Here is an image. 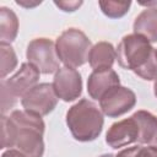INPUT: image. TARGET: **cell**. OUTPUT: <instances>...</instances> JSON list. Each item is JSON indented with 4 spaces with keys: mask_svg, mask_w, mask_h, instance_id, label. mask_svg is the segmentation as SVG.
<instances>
[{
    "mask_svg": "<svg viewBox=\"0 0 157 157\" xmlns=\"http://www.w3.org/2000/svg\"><path fill=\"white\" fill-rule=\"evenodd\" d=\"M18 32V18L16 13L2 6L0 7V39L1 43L10 44L17 37Z\"/></svg>",
    "mask_w": 157,
    "mask_h": 157,
    "instance_id": "15",
    "label": "cell"
},
{
    "mask_svg": "<svg viewBox=\"0 0 157 157\" xmlns=\"http://www.w3.org/2000/svg\"><path fill=\"white\" fill-rule=\"evenodd\" d=\"M153 145H156V146H157V136H156V139H155V141H153Z\"/></svg>",
    "mask_w": 157,
    "mask_h": 157,
    "instance_id": "23",
    "label": "cell"
},
{
    "mask_svg": "<svg viewBox=\"0 0 157 157\" xmlns=\"http://www.w3.org/2000/svg\"><path fill=\"white\" fill-rule=\"evenodd\" d=\"M55 48L59 60L66 67L76 69L88 60L92 44L81 29L67 28L58 37Z\"/></svg>",
    "mask_w": 157,
    "mask_h": 157,
    "instance_id": "4",
    "label": "cell"
},
{
    "mask_svg": "<svg viewBox=\"0 0 157 157\" xmlns=\"http://www.w3.org/2000/svg\"><path fill=\"white\" fill-rule=\"evenodd\" d=\"M104 118L102 110L93 102L83 98L69 108L66 125L72 137L80 142L96 140L103 129Z\"/></svg>",
    "mask_w": 157,
    "mask_h": 157,
    "instance_id": "3",
    "label": "cell"
},
{
    "mask_svg": "<svg viewBox=\"0 0 157 157\" xmlns=\"http://www.w3.org/2000/svg\"><path fill=\"white\" fill-rule=\"evenodd\" d=\"M45 124L40 115L27 110H13L1 115V148L16 147L27 157H42L44 153Z\"/></svg>",
    "mask_w": 157,
    "mask_h": 157,
    "instance_id": "1",
    "label": "cell"
},
{
    "mask_svg": "<svg viewBox=\"0 0 157 157\" xmlns=\"http://www.w3.org/2000/svg\"><path fill=\"white\" fill-rule=\"evenodd\" d=\"M115 157H157V146H132L121 150Z\"/></svg>",
    "mask_w": 157,
    "mask_h": 157,
    "instance_id": "18",
    "label": "cell"
},
{
    "mask_svg": "<svg viewBox=\"0 0 157 157\" xmlns=\"http://www.w3.org/2000/svg\"><path fill=\"white\" fill-rule=\"evenodd\" d=\"M134 117L140 124V139L139 144H153L157 136V117L147 110H137Z\"/></svg>",
    "mask_w": 157,
    "mask_h": 157,
    "instance_id": "14",
    "label": "cell"
},
{
    "mask_svg": "<svg viewBox=\"0 0 157 157\" xmlns=\"http://www.w3.org/2000/svg\"><path fill=\"white\" fill-rule=\"evenodd\" d=\"M117 59V50L108 42H98L92 45L88 54V64L94 70L112 69Z\"/></svg>",
    "mask_w": 157,
    "mask_h": 157,
    "instance_id": "12",
    "label": "cell"
},
{
    "mask_svg": "<svg viewBox=\"0 0 157 157\" xmlns=\"http://www.w3.org/2000/svg\"><path fill=\"white\" fill-rule=\"evenodd\" d=\"M134 33L145 37L150 43L157 42V7L142 10L134 21Z\"/></svg>",
    "mask_w": 157,
    "mask_h": 157,
    "instance_id": "13",
    "label": "cell"
},
{
    "mask_svg": "<svg viewBox=\"0 0 157 157\" xmlns=\"http://www.w3.org/2000/svg\"><path fill=\"white\" fill-rule=\"evenodd\" d=\"M39 70L31 63L21 64L18 71L10 78L1 80V113L5 114L10 108H12L17 98H22L31 88L38 85Z\"/></svg>",
    "mask_w": 157,
    "mask_h": 157,
    "instance_id": "5",
    "label": "cell"
},
{
    "mask_svg": "<svg viewBox=\"0 0 157 157\" xmlns=\"http://www.w3.org/2000/svg\"><path fill=\"white\" fill-rule=\"evenodd\" d=\"M54 4L65 12H74L82 5V1H54Z\"/></svg>",
    "mask_w": 157,
    "mask_h": 157,
    "instance_id": "19",
    "label": "cell"
},
{
    "mask_svg": "<svg viewBox=\"0 0 157 157\" xmlns=\"http://www.w3.org/2000/svg\"><path fill=\"white\" fill-rule=\"evenodd\" d=\"M1 157H27V156L23 155V153H22L21 151H18V150H12V148H10V150L5 151Z\"/></svg>",
    "mask_w": 157,
    "mask_h": 157,
    "instance_id": "20",
    "label": "cell"
},
{
    "mask_svg": "<svg viewBox=\"0 0 157 157\" xmlns=\"http://www.w3.org/2000/svg\"><path fill=\"white\" fill-rule=\"evenodd\" d=\"M140 124L134 114L110 125L105 134V142L112 148H119L137 142L140 139Z\"/></svg>",
    "mask_w": 157,
    "mask_h": 157,
    "instance_id": "10",
    "label": "cell"
},
{
    "mask_svg": "<svg viewBox=\"0 0 157 157\" xmlns=\"http://www.w3.org/2000/svg\"><path fill=\"white\" fill-rule=\"evenodd\" d=\"M53 88L59 99L72 102L82 93V78L77 70L72 67H60L53 80Z\"/></svg>",
    "mask_w": 157,
    "mask_h": 157,
    "instance_id": "9",
    "label": "cell"
},
{
    "mask_svg": "<svg viewBox=\"0 0 157 157\" xmlns=\"http://www.w3.org/2000/svg\"><path fill=\"white\" fill-rule=\"evenodd\" d=\"M153 92H155V96L157 97V80H155V83H153Z\"/></svg>",
    "mask_w": 157,
    "mask_h": 157,
    "instance_id": "21",
    "label": "cell"
},
{
    "mask_svg": "<svg viewBox=\"0 0 157 157\" xmlns=\"http://www.w3.org/2000/svg\"><path fill=\"white\" fill-rule=\"evenodd\" d=\"M102 12L109 18H120L130 9L131 1H99L98 2Z\"/></svg>",
    "mask_w": 157,
    "mask_h": 157,
    "instance_id": "16",
    "label": "cell"
},
{
    "mask_svg": "<svg viewBox=\"0 0 157 157\" xmlns=\"http://www.w3.org/2000/svg\"><path fill=\"white\" fill-rule=\"evenodd\" d=\"M118 64L134 71L146 81L157 80V49L142 36L131 33L120 40L117 47Z\"/></svg>",
    "mask_w": 157,
    "mask_h": 157,
    "instance_id": "2",
    "label": "cell"
},
{
    "mask_svg": "<svg viewBox=\"0 0 157 157\" xmlns=\"http://www.w3.org/2000/svg\"><path fill=\"white\" fill-rule=\"evenodd\" d=\"M120 86L118 74L113 69L94 70L87 80V92L91 98L99 101L110 88Z\"/></svg>",
    "mask_w": 157,
    "mask_h": 157,
    "instance_id": "11",
    "label": "cell"
},
{
    "mask_svg": "<svg viewBox=\"0 0 157 157\" xmlns=\"http://www.w3.org/2000/svg\"><path fill=\"white\" fill-rule=\"evenodd\" d=\"M58 96L53 88V83L43 82L31 88L22 98L21 104L25 110L37 115H48L58 104Z\"/></svg>",
    "mask_w": 157,
    "mask_h": 157,
    "instance_id": "7",
    "label": "cell"
},
{
    "mask_svg": "<svg viewBox=\"0 0 157 157\" xmlns=\"http://www.w3.org/2000/svg\"><path fill=\"white\" fill-rule=\"evenodd\" d=\"M99 157H115V156L112 155V153H104V155H102V156H99Z\"/></svg>",
    "mask_w": 157,
    "mask_h": 157,
    "instance_id": "22",
    "label": "cell"
},
{
    "mask_svg": "<svg viewBox=\"0 0 157 157\" xmlns=\"http://www.w3.org/2000/svg\"><path fill=\"white\" fill-rule=\"evenodd\" d=\"M136 104V94L128 87L115 86L110 88L101 99L99 108L109 118H118L131 110Z\"/></svg>",
    "mask_w": 157,
    "mask_h": 157,
    "instance_id": "8",
    "label": "cell"
},
{
    "mask_svg": "<svg viewBox=\"0 0 157 157\" xmlns=\"http://www.w3.org/2000/svg\"><path fill=\"white\" fill-rule=\"evenodd\" d=\"M0 53H1V80H4L7 74H10L16 69L17 56L13 48L7 43H0Z\"/></svg>",
    "mask_w": 157,
    "mask_h": 157,
    "instance_id": "17",
    "label": "cell"
},
{
    "mask_svg": "<svg viewBox=\"0 0 157 157\" xmlns=\"http://www.w3.org/2000/svg\"><path fill=\"white\" fill-rule=\"evenodd\" d=\"M26 56L28 63L34 65L42 74H53L60 69L55 43L49 38H36L31 40L27 45Z\"/></svg>",
    "mask_w": 157,
    "mask_h": 157,
    "instance_id": "6",
    "label": "cell"
}]
</instances>
